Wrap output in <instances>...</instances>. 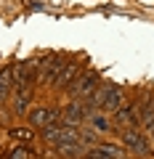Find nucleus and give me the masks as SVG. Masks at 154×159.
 <instances>
[{
	"label": "nucleus",
	"mask_w": 154,
	"mask_h": 159,
	"mask_svg": "<svg viewBox=\"0 0 154 159\" xmlns=\"http://www.w3.org/2000/svg\"><path fill=\"white\" fill-rule=\"evenodd\" d=\"M43 138L48 143H53V146H69V143H82V130L64 125V122H56V125L43 130Z\"/></svg>",
	"instance_id": "nucleus-1"
},
{
	"label": "nucleus",
	"mask_w": 154,
	"mask_h": 159,
	"mask_svg": "<svg viewBox=\"0 0 154 159\" xmlns=\"http://www.w3.org/2000/svg\"><path fill=\"white\" fill-rule=\"evenodd\" d=\"M122 146H125V148H130L133 154H141V157L152 154L149 138L143 135L141 130H136V127H128V130H122Z\"/></svg>",
	"instance_id": "nucleus-2"
},
{
	"label": "nucleus",
	"mask_w": 154,
	"mask_h": 159,
	"mask_svg": "<svg viewBox=\"0 0 154 159\" xmlns=\"http://www.w3.org/2000/svg\"><path fill=\"white\" fill-rule=\"evenodd\" d=\"M98 85H101V74L98 72H88V74H80V77H77V82L69 88V93H72L74 98H88Z\"/></svg>",
	"instance_id": "nucleus-3"
},
{
	"label": "nucleus",
	"mask_w": 154,
	"mask_h": 159,
	"mask_svg": "<svg viewBox=\"0 0 154 159\" xmlns=\"http://www.w3.org/2000/svg\"><path fill=\"white\" fill-rule=\"evenodd\" d=\"M64 66H67V58H64V56H53V58H48V61L43 64V69L37 72V80H40L43 85H53V82H56V77L61 74Z\"/></svg>",
	"instance_id": "nucleus-4"
},
{
	"label": "nucleus",
	"mask_w": 154,
	"mask_h": 159,
	"mask_svg": "<svg viewBox=\"0 0 154 159\" xmlns=\"http://www.w3.org/2000/svg\"><path fill=\"white\" fill-rule=\"evenodd\" d=\"M125 90H122L120 85H112V82H106V96H104V103L101 109L104 111H117V109L125 106Z\"/></svg>",
	"instance_id": "nucleus-5"
},
{
	"label": "nucleus",
	"mask_w": 154,
	"mask_h": 159,
	"mask_svg": "<svg viewBox=\"0 0 154 159\" xmlns=\"http://www.w3.org/2000/svg\"><path fill=\"white\" fill-rule=\"evenodd\" d=\"M88 106L85 103H80V101H69L67 103V109H64V125H72V127H77L80 122H85L88 119Z\"/></svg>",
	"instance_id": "nucleus-6"
},
{
	"label": "nucleus",
	"mask_w": 154,
	"mask_h": 159,
	"mask_svg": "<svg viewBox=\"0 0 154 159\" xmlns=\"http://www.w3.org/2000/svg\"><path fill=\"white\" fill-rule=\"evenodd\" d=\"M29 122H32V127L45 130V127H51V125H56V122H58V111H56V109H48V106L35 109V111L29 114Z\"/></svg>",
	"instance_id": "nucleus-7"
},
{
	"label": "nucleus",
	"mask_w": 154,
	"mask_h": 159,
	"mask_svg": "<svg viewBox=\"0 0 154 159\" xmlns=\"http://www.w3.org/2000/svg\"><path fill=\"white\" fill-rule=\"evenodd\" d=\"M77 77H80V64H77V61H69L67 66L61 69V74L56 77L53 88H56V90H64V88H67V90H69V88L77 82Z\"/></svg>",
	"instance_id": "nucleus-8"
},
{
	"label": "nucleus",
	"mask_w": 154,
	"mask_h": 159,
	"mask_svg": "<svg viewBox=\"0 0 154 159\" xmlns=\"http://www.w3.org/2000/svg\"><path fill=\"white\" fill-rule=\"evenodd\" d=\"M114 125L122 127V130H128V127H136L138 125V101L133 103V106H122L114 111Z\"/></svg>",
	"instance_id": "nucleus-9"
},
{
	"label": "nucleus",
	"mask_w": 154,
	"mask_h": 159,
	"mask_svg": "<svg viewBox=\"0 0 154 159\" xmlns=\"http://www.w3.org/2000/svg\"><path fill=\"white\" fill-rule=\"evenodd\" d=\"M85 125H91V127H93L96 133H109V130H112V122H109V119H106V114H101L98 109H96V111H91V114H88Z\"/></svg>",
	"instance_id": "nucleus-10"
},
{
	"label": "nucleus",
	"mask_w": 154,
	"mask_h": 159,
	"mask_svg": "<svg viewBox=\"0 0 154 159\" xmlns=\"http://www.w3.org/2000/svg\"><path fill=\"white\" fill-rule=\"evenodd\" d=\"M29 98H32V85H19L16 101H13V111L24 114V111H27V106H29Z\"/></svg>",
	"instance_id": "nucleus-11"
},
{
	"label": "nucleus",
	"mask_w": 154,
	"mask_h": 159,
	"mask_svg": "<svg viewBox=\"0 0 154 159\" xmlns=\"http://www.w3.org/2000/svg\"><path fill=\"white\" fill-rule=\"evenodd\" d=\"M13 69H3L0 72V103L6 101V96H8V90H11V82H13Z\"/></svg>",
	"instance_id": "nucleus-12"
},
{
	"label": "nucleus",
	"mask_w": 154,
	"mask_h": 159,
	"mask_svg": "<svg viewBox=\"0 0 154 159\" xmlns=\"http://www.w3.org/2000/svg\"><path fill=\"white\" fill-rule=\"evenodd\" d=\"M11 138H16V141H32L35 133L27 130V127H13V130H11Z\"/></svg>",
	"instance_id": "nucleus-13"
},
{
	"label": "nucleus",
	"mask_w": 154,
	"mask_h": 159,
	"mask_svg": "<svg viewBox=\"0 0 154 159\" xmlns=\"http://www.w3.org/2000/svg\"><path fill=\"white\" fill-rule=\"evenodd\" d=\"M11 159H32V151H29V148H16V151L11 154Z\"/></svg>",
	"instance_id": "nucleus-14"
},
{
	"label": "nucleus",
	"mask_w": 154,
	"mask_h": 159,
	"mask_svg": "<svg viewBox=\"0 0 154 159\" xmlns=\"http://www.w3.org/2000/svg\"><path fill=\"white\" fill-rule=\"evenodd\" d=\"M149 133H152V138H154V119L149 122Z\"/></svg>",
	"instance_id": "nucleus-15"
}]
</instances>
